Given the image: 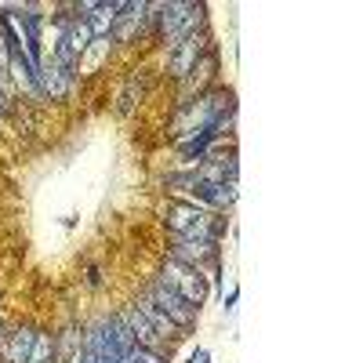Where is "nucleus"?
I'll return each instance as SVG.
<instances>
[{
    "label": "nucleus",
    "instance_id": "12",
    "mask_svg": "<svg viewBox=\"0 0 363 363\" xmlns=\"http://www.w3.org/2000/svg\"><path fill=\"white\" fill-rule=\"evenodd\" d=\"M128 363H167V356H160V352H153V349L135 345V349H131V356H128Z\"/></svg>",
    "mask_w": 363,
    "mask_h": 363
},
{
    "label": "nucleus",
    "instance_id": "10",
    "mask_svg": "<svg viewBox=\"0 0 363 363\" xmlns=\"http://www.w3.org/2000/svg\"><path fill=\"white\" fill-rule=\"evenodd\" d=\"M33 338H37V330L33 327H18L8 335L4 342V363H26L29 352H33Z\"/></svg>",
    "mask_w": 363,
    "mask_h": 363
},
{
    "label": "nucleus",
    "instance_id": "8",
    "mask_svg": "<svg viewBox=\"0 0 363 363\" xmlns=\"http://www.w3.org/2000/svg\"><path fill=\"white\" fill-rule=\"evenodd\" d=\"M128 8V0H109V4H95V11H91L84 22L91 29V40H113V29H116V18L120 11Z\"/></svg>",
    "mask_w": 363,
    "mask_h": 363
},
{
    "label": "nucleus",
    "instance_id": "14",
    "mask_svg": "<svg viewBox=\"0 0 363 363\" xmlns=\"http://www.w3.org/2000/svg\"><path fill=\"white\" fill-rule=\"evenodd\" d=\"M189 363H211V352H207V349H196V352L189 356Z\"/></svg>",
    "mask_w": 363,
    "mask_h": 363
},
{
    "label": "nucleus",
    "instance_id": "9",
    "mask_svg": "<svg viewBox=\"0 0 363 363\" xmlns=\"http://www.w3.org/2000/svg\"><path fill=\"white\" fill-rule=\"evenodd\" d=\"M91 349V356H95V363H128L124 352L116 349V338H113V330H109V320L99 323V327H91V335L84 342Z\"/></svg>",
    "mask_w": 363,
    "mask_h": 363
},
{
    "label": "nucleus",
    "instance_id": "4",
    "mask_svg": "<svg viewBox=\"0 0 363 363\" xmlns=\"http://www.w3.org/2000/svg\"><path fill=\"white\" fill-rule=\"evenodd\" d=\"M145 301H153V306L182 330V335H189V330L196 327V320H200V309L196 306H189V301L186 298H182V294H174L171 287H164L160 280L153 284V287H149V294H145Z\"/></svg>",
    "mask_w": 363,
    "mask_h": 363
},
{
    "label": "nucleus",
    "instance_id": "13",
    "mask_svg": "<svg viewBox=\"0 0 363 363\" xmlns=\"http://www.w3.org/2000/svg\"><path fill=\"white\" fill-rule=\"evenodd\" d=\"M236 298H240V287H233V291L225 294V301H222V309H225V313H233V309H236Z\"/></svg>",
    "mask_w": 363,
    "mask_h": 363
},
{
    "label": "nucleus",
    "instance_id": "16",
    "mask_svg": "<svg viewBox=\"0 0 363 363\" xmlns=\"http://www.w3.org/2000/svg\"><path fill=\"white\" fill-rule=\"evenodd\" d=\"M0 113H4V87H0Z\"/></svg>",
    "mask_w": 363,
    "mask_h": 363
},
{
    "label": "nucleus",
    "instance_id": "11",
    "mask_svg": "<svg viewBox=\"0 0 363 363\" xmlns=\"http://www.w3.org/2000/svg\"><path fill=\"white\" fill-rule=\"evenodd\" d=\"M26 363H55V338L44 335V330H37V338H33V352H29Z\"/></svg>",
    "mask_w": 363,
    "mask_h": 363
},
{
    "label": "nucleus",
    "instance_id": "3",
    "mask_svg": "<svg viewBox=\"0 0 363 363\" xmlns=\"http://www.w3.org/2000/svg\"><path fill=\"white\" fill-rule=\"evenodd\" d=\"M160 284L171 287L174 294H182V298H186L189 306H196V309L203 306L207 294H211V284H207V277H203V269H193V265L174 262V258L164 262V269H160Z\"/></svg>",
    "mask_w": 363,
    "mask_h": 363
},
{
    "label": "nucleus",
    "instance_id": "15",
    "mask_svg": "<svg viewBox=\"0 0 363 363\" xmlns=\"http://www.w3.org/2000/svg\"><path fill=\"white\" fill-rule=\"evenodd\" d=\"M77 363H95V356H91V349H87V345L80 349V359H77Z\"/></svg>",
    "mask_w": 363,
    "mask_h": 363
},
{
    "label": "nucleus",
    "instance_id": "5",
    "mask_svg": "<svg viewBox=\"0 0 363 363\" xmlns=\"http://www.w3.org/2000/svg\"><path fill=\"white\" fill-rule=\"evenodd\" d=\"M207 44H211V37H207V29H200V33H193L189 40H182L174 51H171V58H167V69H171V77L174 80H186L193 69H196V62L203 58V51H207Z\"/></svg>",
    "mask_w": 363,
    "mask_h": 363
},
{
    "label": "nucleus",
    "instance_id": "7",
    "mask_svg": "<svg viewBox=\"0 0 363 363\" xmlns=\"http://www.w3.org/2000/svg\"><path fill=\"white\" fill-rule=\"evenodd\" d=\"M171 258L186 262L193 269H200L203 262L218 265V244H211V240H174V244H171Z\"/></svg>",
    "mask_w": 363,
    "mask_h": 363
},
{
    "label": "nucleus",
    "instance_id": "17",
    "mask_svg": "<svg viewBox=\"0 0 363 363\" xmlns=\"http://www.w3.org/2000/svg\"><path fill=\"white\" fill-rule=\"evenodd\" d=\"M0 342H4V323H0Z\"/></svg>",
    "mask_w": 363,
    "mask_h": 363
},
{
    "label": "nucleus",
    "instance_id": "2",
    "mask_svg": "<svg viewBox=\"0 0 363 363\" xmlns=\"http://www.w3.org/2000/svg\"><path fill=\"white\" fill-rule=\"evenodd\" d=\"M160 11V44L167 51H174L182 40H189L193 33H200L207 22V8L193 4V0H174V4H157Z\"/></svg>",
    "mask_w": 363,
    "mask_h": 363
},
{
    "label": "nucleus",
    "instance_id": "6",
    "mask_svg": "<svg viewBox=\"0 0 363 363\" xmlns=\"http://www.w3.org/2000/svg\"><path fill=\"white\" fill-rule=\"evenodd\" d=\"M120 320H124V323L131 327V335H135V342H138L142 349H153V352H160V356H171V352H174V349L157 335V327L142 316V309H138V306H128L124 313H120Z\"/></svg>",
    "mask_w": 363,
    "mask_h": 363
},
{
    "label": "nucleus",
    "instance_id": "1",
    "mask_svg": "<svg viewBox=\"0 0 363 363\" xmlns=\"http://www.w3.org/2000/svg\"><path fill=\"white\" fill-rule=\"evenodd\" d=\"M164 222L174 240H211V244H218L225 233V218H218L215 211H203L196 203H186V200H171L164 207Z\"/></svg>",
    "mask_w": 363,
    "mask_h": 363
}]
</instances>
